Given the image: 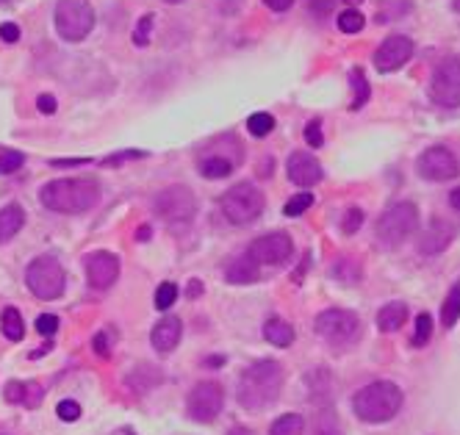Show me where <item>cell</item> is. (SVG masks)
I'll return each instance as SVG.
<instances>
[{
  "instance_id": "cell-1",
  "label": "cell",
  "mask_w": 460,
  "mask_h": 435,
  "mask_svg": "<svg viewBox=\"0 0 460 435\" xmlns=\"http://www.w3.org/2000/svg\"><path fill=\"white\" fill-rule=\"evenodd\" d=\"M39 200L56 214H84L100 202V183L95 178H59L42 186Z\"/></svg>"
},
{
  "instance_id": "cell-2",
  "label": "cell",
  "mask_w": 460,
  "mask_h": 435,
  "mask_svg": "<svg viewBox=\"0 0 460 435\" xmlns=\"http://www.w3.org/2000/svg\"><path fill=\"white\" fill-rule=\"evenodd\" d=\"M283 388V366L277 361H258L244 369L238 380V405L247 410H266L272 407Z\"/></svg>"
},
{
  "instance_id": "cell-3",
  "label": "cell",
  "mask_w": 460,
  "mask_h": 435,
  "mask_svg": "<svg viewBox=\"0 0 460 435\" xmlns=\"http://www.w3.org/2000/svg\"><path fill=\"white\" fill-rule=\"evenodd\" d=\"M352 407H355V416L361 422L369 424H383V422H391L399 407H402V391L399 385L391 380H377V383H369L363 385L361 391L352 397Z\"/></svg>"
},
{
  "instance_id": "cell-4",
  "label": "cell",
  "mask_w": 460,
  "mask_h": 435,
  "mask_svg": "<svg viewBox=\"0 0 460 435\" xmlns=\"http://www.w3.org/2000/svg\"><path fill=\"white\" fill-rule=\"evenodd\" d=\"M419 228V208L413 202H394L377 219V241L389 250L402 247Z\"/></svg>"
},
{
  "instance_id": "cell-5",
  "label": "cell",
  "mask_w": 460,
  "mask_h": 435,
  "mask_svg": "<svg viewBox=\"0 0 460 435\" xmlns=\"http://www.w3.org/2000/svg\"><path fill=\"white\" fill-rule=\"evenodd\" d=\"M263 192L255 183H236L222 195V214L233 225H250L261 216L263 211Z\"/></svg>"
},
{
  "instance_id": "cell-6",
  "label": "cell",
  "mask_w": 460,
  "mask_h": 435,
  "mask_svg": "<svg viewBox=\"0 0 460 435\" xmlns=\"http://www.w3.org/2000/svg\"><path fill=\"white\" fill-rule=\"evenodd\" d=\"M53 20L64 42H81L95 28V8L89 0H59Z\"/></svg>"
},
{
  "instance_id": "cell-7",
  "label": "cell",
  "mask_w": 460,
  "mask_h": 435,
  "mask_svg": "<svg viewBox=\"0 0 460 435\" xmlns=\"http://www.w3.org/2000/svg\"><path fill=\"white\" fill-rule=\"evenodd\" d=\"M156 211L172 231H186L195 219L197 200L192 195V189L186 186H169L156 197Z\"/></svg>"
},
{
  "instance_id": "cell-8",
  "label": "cell",
  "mask_w": 460,
  "mask_h": 435,
  "mask_svg": "<svg viewBox=\"0 0 460 435\" xmlns=\"http://www.w3.org/2000/svg\"><path fill=\"white\" fill-rule=\"evenodd\" d=\"M25 280H28V289L39 300H56V297L64 294V269L53 255L33 258L28 272H25Z\"/></svg>"
},
{
  "instance_id": "cell-9",
  "label": "cell",
  "mask_w": 460,
  "mask_h": 435,
  "mask_svg": "<svg viewBox=\"0 0 460 435\" xmlns=\"http://www.w3.org/2000/svg\"><path fill=\"white\" fill-rule=\"evenodd\" d=\"M316 333L333 347H352L361 335V319L352 311L330 308L316 316Z\"/></svg>"
},
{
  "instance_id": "cell-10",
  "label": "cell",
  "mask_w": 460,
  "mask_h": 435,
  "mask_svg": "<svg viewBox=\"0 0 460 435\" xmlns=\"http://www.w3.org/2000/svg\"><path fill=\"white\" fill-rule=\"evenodd\" d=\"M430 98L441 108L460 105V56H447L430 81Z\"/></svg>"
},
{
  "instance_id": "cell-11",
  "label": "cell",
  "mask_w": 460,
  "mask_h": 435,
  "mask_svg": "<svg viewBox=\"0 0 460 435\" xmlns=\"http://www.w3.org/2000/svg\"><path fill=\"white\" fill-rule=\"evenodd\" d=\"M222 405H225V391L219 383H197L189 394V402H186V410L195 422H214L219 413H222Z\"/></svg>"
},
{
  "instance_id": "cell-12",
  "label": "cell",
  "mask_w": 460,
  "mask_h": 435,
  "mask_svg": "<svg viewBox=\"0 0 460 435\" xmlns=\"http://www.w3.org/2000/svg\"><path fill=\"white\" fill-rule=\"evenodd\" d=\"M292 250H294V244H292L289 233H266L250 244L247 255L258 267H277V264H286L292 258Z\"/></svg>"
},
{
  "instance_id": "cell-13",
  "label": "cell",
  "mask_w": 460,
  "mask_h": 435,
  "mask_svg": "<svg viewBox=\"0 0 460 435\" xmlns=\"http://www.w3.org/2000/svg\"><path fill=\"white\" fill-rule=\"evenodd\" d=\"M416 169H419V175H422L425 180H452V178H458L460 164L449 147L435 144V147H427V150L419 156Z\"/></svg>"
},
{
  "instance_id": "cell-14",
  "label": "cell",
  "mask_w": 460,
  "mask_h": 435,
  "mask_svg": "<svg viewBox=\"0 0 460 435\" xmlns=\"http://www.w3.org/2000/svg\"><path fill=\"white\" fill-rule=\"evenodd\" d=\"M410 56H413V42L408 36H389L374 50V67L377 72H394V69L405 67L410 62Z\"/></svg>"
},
{
  "instance_id": "cell-15",
  "label": "cell",
  "mask_w": 460,
  "mask_h": 435,
  "mask_svg": "<svg viewBox=\"0 0 460 435\" xmlns=\"http://www.w3.org/2000/svg\"><path fill=\"white\" fill-rule=\"evenodd\" d=\"M455 236H458L455 222L435 216L427 228H425L422 238H419V253H422V255H441V253L455 241Z\"/></svg>"
},
{
  "instance_id": "cell-16",
  "label": "cell",
  "mask_w": 460,
  "mask_h": 435,
  "mask_svg": "<svg viewBox=\"0 0 460 435\" xmlns=\"http://www.w3.org/2000/svg\"><path fill=\"white\" fill-rule=\"evenodd\" d=\"M117 274H120V261H117V255H111V253H105V250H98V253H92V255L86 258V277H89L92 289L105 291L108 286H114Z\"/></svg>"
},
{
  "instance_id": "cell-17",
  "label": "cell",
  "mask_w": 460,
  "mask_h": 435,
  "mask_svg": "<svg viewBox=\"0 0 460 435\" xmlns=\"http://www.w3.org/2000/svg\"><path fill=\"white\" fill-rule=\"evenodd\" d=\"M286 172H289V180L302 186V189H311V186H316L322 180V164L311 153H302V150L289 156Z\"/></svg>"
},
{
  "instance_id": "cell-18",
  "label": "cell",
  "mask_w": 460,
  "mask_h": 435,
  "mask_svg": "<svg viewBox=\"0 0 460 435\" xmlns=\"http://www.w3.org/2000/svg\"><path fill=\"white\" fill-rule=\"evenodd\" d=\"M180 333H183L180 319H178V316H164V319L153 327L150 341H153V347H156L161 355H166V352H172V349L180 344Z\"/></svg>"
},
{
  "instance_id": "cell-19",
  "label": "cell",
  "mask_w": 460,
  "mask_h": 435,
  "mask_svg": "<svg viewBox=\"0 0 460 435\" xmlns=\"http://www.w3.org/2000/svg\"><path fill=\"white\" fill-rule=\"evenodd\" d=\"M238 167V161L236 158H230V156H225V153H205L202 158H200V164H197V169H200V175L202 178H208V180H219V178H228L233 169Z\"/></svg>"
},
{
  "instance_id": "cell-20",
  "label": "cell",
  "mask_w": 460,
  "mask_h": 435,
  "mask_svg": "<svg viewBox=\"0 0 460 435\" xmlns=\"http://www.w3.org/2000/svg\"><path fill=\"white\" fill-rule=\"evenodd\" d=\"M258 277H261V267L247 253L228 264V283H233V286H247V283H255Z\"/></svg>"
},
{
  "instance_id": "cell-21",
  "label": "cell",
  "mask_w": 460,
  "mask_h": 435,
  "mask_svg": "<svg viewBox=\"0 0 460 435\" xmlns=\"http://www.w3.org/2000/svg\"><path fill=\"white\" fill-rule=\"evenodd\" d=\"M42 385H36V383H8L6 385V402H11V405H25V407H36L39 402H42Z\"/></svg>"
},
{
  "instance_id": "cell-22",
  "label": "cell",
  "mask_w": 460,
  "mask_h": 435,
  "mask_svg": "<svg viewBox=\"0 0 460 435\" xmlns=\"http://www.w3.org/2000/svg\"><path fill=\"white\" fill-rule=\"evenodd\" d=\"M405 322H408V305L405 302H389L377 313V327L383 333H396Z\"/></svg>"
},
{
  "instance_id": "cell-23",
  "label": "cell",
  "mask_w": 460,
  "mask_h": 435,
  "mask_svg": "<svg viewBox=\"0 0 460 435\" xmlns=\"http://www.w3.org/2000/svg\"><path fill=\"white\" fill-rule=\"evenodd\" d=\"M25 225V211L20 208V205H6L3 211H0V244H6V241H11L14 236L20 233V228Z\"/></svg>"
},
{
  "instance_id": "cell-24",
  "label": "cell",
  "mask_w": 460,
  "mask_h": 435,
  "mask_svg": "<svg viewBox=\"0 0 460 435\" xmlns=\"http://www.w3.org/2000/svg\"><path fill=\"white\" fill-rule=\"evenodd\" d=\"M263 335H266V341L269 344H275V347H292V341H294V327L289 325V322H283V319H269L266 325H263Z\"/></svg>"
},
{
  "instance_id": "cell-25",
  "label": "cell",
  "mask_w": 460,
  "mask_h": 435,
  "mask_svg": "<svg viewBox=\"0 0 460 435\" xmlns=\"http://www.w3.org/2000/svg\"><path fill=\"white\" fill-rule=\"evenodd\" d=\"M0 327H3V335L8 341H20L25 335V325H23V316L17 308H6L3 316H0Z\"/></svg>"
},
{
  "instance_id": "cell-26",
  "label": "cell",
  "mask_w": 460,
  "mask_h": 435,
  "mask_svg": "<svg viewBox=\"0 0 460 435\" xmlns=\"http://www.w3.org/2000/svg\"><path fill=\"white\" fill-rule=\"evenodd\" d=\"M460 319V283H455L444 300V308H441V325L444 327H455Z\"/></svg>"
},
{
  "instance_id": "cell-27",
  "label": "cell",
  "mask_w": 460,
  "mask_h": 435,
  "mask_svg": "<svg viewBox=\"0 0 460 435\" xmlns=\"http://www.w3.org/2000/svg\"><path fill=\"white\" fill-rule=\"evenodd\" d=\"M305 433V419L299 416V413H286V416H280L275 424H272V430L269 435H302Z\"/></svg>"
},
{
  "instance_id": "cell-28",
  "label": "cell",
  "mask_w": 460,
  "mask_h": 435,
  "mask_svg": "<svg viewBox=\"0 0 460 435\" xmlns=\"http://www.w3.org/2000/svg\"><path fill=\"white\" fill-rule=\"evenodd\" d=\"M350 78H352V89H355V100H352V108L358 111L363 108L366 103H369V95H372V89H369V81H366V75H363L361 67H355L350 72Z\"/></svg>"
},
{
  "instance_id": "cell-29",
  "label": "cell",
  "mask_w": 460,
  "mask_h": 435,
  "mask_svg": "<svg viewBox=\"0 0 460 435\" xmlns=\"http://www.w3.org/2000/svg\"><path fill=\"white\" fill-rule=\"evenodd\" d=\"M272 128H275V117L266 114V111H255V114L247 120V131L253 136H258V139L272 134Z\"/></svg>"
},
{
  "instance_id": "cell-30",
  "label": "cell",
  "mask_w": 460,
  "mask_h": 435,
  "mask_svg": "<svg viewBox=\"0 0 460 435\" xmlns=\"http://www.w3.org/2000/svg\"><path fill=\"white\" fill-rule=\"evenodd\" d=\"M363 25H366V17L358 8H347V11L338 14V28L344 34H358V31H363Z\"/></svg>"
},
{
  "instance_id": "cell-31",
  "label": "cell",
  "mask_w": 460,
  "mask_h": 435,
  "mask_svg": "<svg viewBox=\"0 0 460 435\" xmlns=\"http://www.w3.org/2000/svg\"><path fill=\"white\" fill-rule=\"evenodd\" d=\"M311 205H314V195H311V192H299V195H294L292 200L283 205V214H286V216H299V214H305Z\"/></svg>"
},
{
  "instance_id": "cell-32",
  "label": "cell",
  "mask_w": 460,
  "mask_h": 435,
  "mask_svg": "<svg viewBox=\"0 0 460 435\" xmlns=\"http://www.w3.org/2000/svg\"><path fill=\"white\" fill-rule=\"evenodd\" d=\"M432 335V319L430 313H419L416 316V330H413V347H425Z\"/></svg>"
},
{
  "instance_id": "cell-33",
  "label": "cell",
  "mask_w": 460,
  "mask_h": 435,
  "mask_svg": "<svg viewBox=\"0 0 460 435\" xmlns=\"http://www.w3.org/2000/svg\"><path fill=\"white\" fill-rule=\"evenodd\" d=\"M25 164V156L17 153V150H3L0 153V175H11Z\"/></svg>"
},
{
  "instance_id": "cell-34",
  "label": "cell",
  "mask_w": 460,
  "mask_h": 435,
  "mask_svg": "<svg viewBox=\"0 0 460 435\" xmlns=\"http://www.w3.org/2000/svg\"><path fill=\"white\" fill-rule=\"evenodd\" d=\"M178 300V286L175 283H161L159 291H156V308L159 311H169Z\"/></svg>"
},
{
  "instance_id": "cell-35",
  "label": "cell",
  "mask_w": 460,
  "mask_h": 435,
  "mask_svg": "<svg viewBox=\"0 0 460 435\" xmlns=\"http://www.w3.org/2000/svg\"><path fill=\"white\" fill-rule=\"evenodd\" d=\"M150 36H153V14H144V17L136 23L133 42H136L139 47H147V45H150Z\"/></svg>"
},
{
  "instance_id": "cell-36",
  "label": "cell",
  "mask_w": 460,
  "mask_h": 435,
  "mask_svg": "<svg viewBox=\"0 0 460 435\" xmlns=\"http://www.w3.org/2000/svg\"><path fill=\"white\" fill-rule=\"evenodd\" d=\"M314 435H341V430H338V422H335V416H333V410H325V413L316 419Z\"/></svg>"
},
{
  "instance_id": "cell-37",
  "label": "cell",
  "mask_w": 460,
  "mask_h": 435,
  "mask_svg": "<svg viewBox=\"0 0 460 435\" xmlns=\"http://www.w3.org/2000/svg\"><path fill=\"white\" fill-rule=\"evenodd\" d=\"M361 225H363L361 208H347V214H344V219H341V231L347 236H352V233H358Z\"/></svg>"
},
{
  "instance_id": "cell-38",
  "label": "cell",
  "mask_w": 460,
  "mask_h": 435,
  "mask_svg": "<svg viewBox=\"0 0 460 435\" xmlns=\"http://www.w3.org/2000/svg\"><path fill=\"white\" fill-rule=\"evenodd\" d=\"M305 141H308L311 147H322V144H325V136H322V122H319V120H311V122L305 125Z\"/></svg>"
},
{
  "instance_id": "cell-39",
  "label": "cell",
  "mask_w": 460,
  "mask_h": 435,
  "mask_svg": "<svg viewBox=\"0 0 460 435\" xmlns=\"http://www.w3.org/2000/svg\"><path fill=\"white\" fill-rule=\"evenodd\" d=\"M56 413H59V419H64V422H75V419H81V405L75 400H64V402H59Z\"/></svg>"
},
{
  "instance_id": "cell-40",
  "label": "cell",
  "mask_w": 460,
  "mask_h": 435,
  "mask_svg": "<svg viewBox=\"0 0 460 435\" xmlns=\"http://www.w3.org/2000/svg\"><path fill=\"white\" fill-rule=\"evenodd\" d=\"M36 330H39V335H50L59 330V316H53V313H42L39 319H36Z\"/></svg>"
},
{
  "instance_id": "cell-41",
  "label": "cell",
  "mask_w": 460,
  "mask_h": 435,
  "mask_svg": "<svg viewBox=\"0 0 460 435\" xmlns=\"http://www.w3.org/2000/svg\"><path fill=\"white\" fill-rule=\"evenodd\" d=\"M0 39L8 42V45L17 42V39H20V25H17V23H3V25H0Z\"/></svg>"
},
{
  "instance_id": "cell-42",
  "label": "cell",
  "mask_w": 460,
  "mask_h": 435,
  "mask_svg": "<svg viewBox=\"0 0 460 435\" xmlns=\"http://www.w3.org/2000/svg\"><path fill=\"white\" fill-rule=\"evenodd\" d=\"M92 344H95V352H98L100 358H108V355H111V341H108V333H98Z\"/></svg>"
},
{
  "instance_id": "cell-43",
  "label": "cell",
  "mask_w": 460,
  "mask_h": 435,
  "mask_svg": "<svg viewBox=\"0 0 460 435\" xmlns=\"http://www.w3.org/2000/svg\"><path fill=\"white\" fill-rule=\"evenodd\" d=\"M36 108H39L42 114H56V98H53V95H39V98H36Z\"/></svg>"
},
{
  "instance_id": "cell-44",
  "label": "cell",
  "mask_w": 460,
  "mask_h": 435,
  "mask_svg": "<svg viewBox=\"0 0 460 435\" xmlns=\"http://www.w3.org/2000/svg\"><path fill=\"white\" fill-rule=\"evenodd\" d=\"M144 156H147V153H142V150H128V153H120V156L105 158V164L114 167V164H120V161H125V158H144Z\"/></svg>"
},
{
  "instance_id": "cell-45",
  "label": "cell",
  "mask_w": 460,
  "mask_h": 435,
  "mask_svg": "<svg viewBox=\"0 0 460 435\" xmlns=\"http://www.w3.org/2000/svg\"><path fill=\"white\" fill-rule=\"evenodd\" d=\"M50 164L53 167H81V164H89V158H53Z\"/></svg>"
},
{
  "instance_id": "cell-46",
  "label": "cell",
  "mask_w": 460,
  "mask_h": 435,
  "mask_svg": "<svg viewBox=\"0 0 460 435\" xmlns=\"http://www.w3.org/2000/svg\"><path fill=\"white\" fill-rule=\"evenodd\" d=\"M263 3H266V6L272 8V11H289L294 0H263Z\"/></svg>"
},
{
  "instance_id": "cell-47",
  "label": "cell",
  "mask_w": 460,
  "mask_h": 435,
  "mask_svg": "<svg viewBox=\"0 0 460 435\" xmlns=\"http://www.w3.org/2000/svg\"><path fill=\"white\" fill-rule=\"evenodd\" d=\"M333 3H335V0H311V8H314L316 14H328L330 8H333Z\"/></svg>"
},
{
  "instance_id": "cell-48",
  "label": "cell",
  "mask_w": 460,
  "mask_h": 435,
  "mask_svg": "<svg viewBox=\"0 0 460 435\" xmlns=\"http://www.w3.org/2000/svg\"><path fill=\"white\" fill-rule=\"evenodd\" d=\"M200 294H202V283H200V280H189V297L197 300Z\"/></svg>"
},
{
  "instance_id": "cell-49",
  "label": "cell",
  "mask_w": 460,
  "mask_h": 435,
  "mask_svg": "<svg viewBox=\"0 0 460 435\" xmlns=\"http://www.w3.org/2000/svg\"><path fill=\"white\" fill-rule=\"evenodd\" d=\"M449 202H452L455 211H460V189H452V192H449Z\"/></svg>"
},
{
  "instance_id": "cell-50",
  "label": "cell",
  "mask_w": 460,
  "mask_h": 435,
  "mask_svg": "<svg viewBox=\"0 0 460 435\" xmlns=\"http://www.w3.org/2000/svg\"><path fill=\"white\" fill-rule=\"evenodd\" d=\"M136 236H139V241H147V238H150V225H142Z\"/></svg>"
},
{
  "instance_id": "cell-51",
  "label": "cell",
  "mask_w": 460,
  "mask_h": 435,
  "mask_svg": "<svg viewBox=\"0 0 460 435\" xmlns=\"http://www.w3.org/2000/svg\"><path fill=\"white\" fill-rule=\"evenodd\" d=\"M228 435H253V433H250L247 427H233V430H230Z\"/></svg>"
},
{
  "instance_id": "cell-52",
  "label": "cell",
  "mask_w": 460,
  "mask_h": 435,
  "mask_svg": "<svg viewBox=\"0 0 460 435\" xmlns=\"http://www.w3.org/2000/svg\"><path fill=\"white\" fill-rule=\"evenodd\" d=\"M225 364V358H208V366H222Z\"/></svg>"
},
{
  "instance_id": "cell-53",
  "label": "cell",
  "mask_w": 460,
  "mask_h": 435,
  "mask_svg": "<svg viewBox=\"0 0 460 435\" xmlns=\"http://www.w3.org/2000/svg\"><path fill=\"white\" fill-rule=\"evenodd\" d=\"M111 435H136L133 430H128V427H120V430H114Z\"/></svg>"
},
{
  "instance_id": "cell-54",
  "label": "cell",
  "mask_w": 460,
  "mask_h": 435,
  "mask_svg": "<svg viewBox=\"0 0 460 435\" xmlns=\"http://www.w3.org/2000/svg\"><path fill=\"white\" fill-rule=\"evenodd\" d=\"M344 3H347V6H361L363 0H344Z\"/></svg>"
},
{
  "instance_id": "cell-55",
  "label": "cell",
  "mask_w": 460,
  "mask_h": 435,
  "mask_svg": "<svg viewBox=\"0 0 460 435\" xmlns=\"http://www.w3.org/2000/svg\"><path fill=\"white\" fill-rule=\"evenodd\" d=\"M452 6H455V11H460V0H452Z\"/></svg>"
},
{
  "instance_id": "cell-56",
  "label": "cell",
  "mask_w": 460,
  "mask_h": 435,
  "mask_svg": "<svg viewBox=\"0 0 460 435\" xmlns=\"http://www.w3.org/2000/svg\"><path fill=\"white\" fill-rule=\"evenodd\" d=\"M166 3H183V0H166Z\"/></svg>"
}]
</instances>
